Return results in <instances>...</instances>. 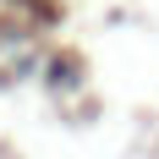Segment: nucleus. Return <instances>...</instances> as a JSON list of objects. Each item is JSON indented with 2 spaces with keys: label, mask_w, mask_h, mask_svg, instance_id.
<instances>
[{
  "label": "nucleus",
  "mask_w": 159,
  "mask_h": 159,
  "mask_svg": "<svg viewBox=\"0 0 159 159\" xmlns=\"http://www.w3.org/2000/svg\"><path fill=\"white\" fill-rule=\"evenodd\" d=\"M49 82H55V88H61V82H77V66H71V61H55V66H49Z\"/></svg>",
  "instance_id": "1"
}]
</instances>
